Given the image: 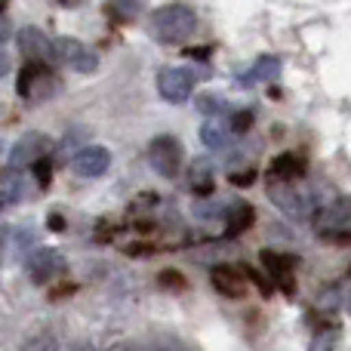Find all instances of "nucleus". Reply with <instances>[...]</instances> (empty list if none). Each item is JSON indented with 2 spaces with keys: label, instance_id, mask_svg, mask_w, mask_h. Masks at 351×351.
Returning <instances> with one entry per match:
<instances>
[{
  "label": "nucleus",
  "instance_id": "nucleus-17",
  "mask_svg": "<svg viewBox=\"0 0 351 351\" xmlns=\"http://www.w3.org/2000/svg\"><path fill=\"white\" fill-rule=\"evenodd\" d=\"M200 139H204V145L210 148V152H222V148L231 142V133L213 117V121H206L204 127H200Z\"/></svg>",
  "mask_w": 351,
  "mask_h": 351
},
{
  "label": "nucleus",
  "instance_id": "nucleus-1",
  "mask_svg": "<svg viewBox=\"0 0 351 351\" xmlns=\"http://www.w3.org/2000/svg\"><path fill=\"white\" fill-rule=\"evenodd\" d=\"M194 31H197V12L188 3H167L154 10L148 19V34L158 43H167V47L185 43Z\"/></svg>",
  "mask_w": 351,
  "mask_h": 351
},
{
  "label": "nucleus",
  "instance_id": "nucleus-32",
  "mask_svg": "<svg viewBox=\"0 0 351 351\" xmlns=\"http://www.w3.org/2000/svg\"><path fill=\"white\" fill-rule=\"evenodd\" d=\"M253 179H256V173H241V176L231 173V182H234V185H247V182H253Z\"/></svg>",
  "mask_w": 351,
  "mask_h": 351
},
{
  "label": "nucleus",
  "instance_id": "nucleus-12",
  "mask_svg": "<svg viewBox=\"0 0 351 351\" xmlns=\"http://www.w3.org/2000/svg\"><path fill=\"white\" fill-rule=\"evenodd\" d=\"M210 280H213V287L228 299H241L243 293H247V280H243V274L231 265H216L210 271Z\"/></svg>",
  "mask_w": 351,
  "mask_h": 351
},
{
  "label": "nucleus",
  "instance_id": "nucleus-18",
  "mask_svg": "<svg viewBox=\"0 0 351 351\" xmlns=\"http://www.w3.org/2000/svg\"><path fill=\"white\" fill-rule=\"evenodd\" d=\"M19 351H59V336L53 330H40V333L28 336Z\"/></svg>",
  "mask_w": 351,
  "mask_h": 351
},
{
  "label": "nucleus",
  "instance_id": "nucleus-29",
  "mask_svg": "<svg viewBox=\"0 0 351 351\" xmlns=\"http://www.w3.org/2000/svg\"><path fill=\"white\" fill-rule=\"evenodd\" d=\"M47 225H49V231H65V216L62 213H49Z\"/></svg>",
  "mask_w": 351,
  "mask_h": 351
},
{
  "label": "nucleus",
  "instance_id": "nucleus-6",
  "mask_svg": "<svg viewBox=\"0 0 351 351\" xmlns=\"http://www.w3.org/2000/svg\"><path fill=\"white\" fill-rule=\"evenodd\" d=\"M53 53H56V62H62V65H71L74 71L93 74L99 68V56L93 53L86 43L74 40V37H59V40H53Z\"/></svg>",
  "mask_w": 351,
  "mask_h": 351
},
{
  "label": "nucleus",
  "instance_id": "nucleus-9",
  "mask_svg": "<svg viewBox=\"0 0 351 351\" xmlns=\"http://www.w3.org/2000/svg\"><path fill=\"white\" fill-rule=\"evenodd\" d=\"M49 139L43 133H28L10 148V167H34L37 160H47Z\"/></svg>",
  "mask_w": 351,
  "mask_h": 351
},
{
  "label": "nucleus",
  "instance_id": "nucleus-25",
  "mask_svg": "<svg viewBox=\"0 0 351 351\" xmlns=\"http://www.w3.org/2000/svg\"><path fill=\"white\" fill-rule=\"evenodd\" d=\"M250 127H253V111H237V114L231 117V130H234V133H247Z\"/></svg>",
  "mask_w": 351,
  "mask_h": 351
},
{
  "label": "nucleus",
  "instance_id": "nucleus-27",
  "mask_svg": "<svg viewBox=\"0 0 351 351\" xmlns=\"http://www.w3.org/2000/svg\"><path fill=\"white\" fill-rule=\"evenodd\" d=\"M247 278H250V280H253V284H256V287H259V290H262V293H265V296H268V293H271V284H268V280H265V278H262V274H259V271H247Z\"/></svg>",
  "mask_w": 351,
  "mask_h": 351
},
{
  "label": "nucleus",
  "instance_id": "nucleus-35",
  "mask_svg": "<svg viewBox=\"0 0 351 351\" xmlns=\"http://www.w3.org/2000/svg\"><path fill=\"white\" fill-rule=\"evenodd\" d=\"M68 351H96V348H93L90 342H74V346L68 348Z\"/></svg>",
  "mask_w": 351,
  "mask_h": 351
},
{
  "label": "nucleus",
  "instance_id": "nucleus-4",
  "mask_svg": "<svg viewBox=\"0 0 351 351\" xmlns=\"http://www.w3.org/2000/svg\"><path fill=\"white\" fill-rule=\"evenodd\" d=\"M148 160H152L158 176L176 179V176L182 173V164H185V152H182L176 136H158V139L152 142V148H148Z\"/></svg>",
  "mask_w": 351,
  "mask_h": 351
},
{
  "label": "nucleus",
  "instance_id": "nucleus-7",
  "mask_svg": "<svg viewBox=\"0 0 351 351\" xmlns=\"http://www.w3.org/2000/svg\"><path fill=\"white\" fill-rule=\"evenodd\" d=\"M16 47H19V53H22L25 59L37 62V65H49V62H56L53 40H49V37L43 34L40 28H34V25H25V28H19Z\"/></svg>",
  "mask_w": 351,
  "mask_h": 351
},
{
  "label": "nucleus",
  "instance_id": "nucleus-3",
  "mask_svg": "<svg viewBox=\"0 0 351 351\" xmlns=\"http://www.w3.org/2000/svg\"><path fill=\"white\" fill-rule=\"evenodd\" d=\"M268 197L274 200L278 210H284L293 219H311L317 213V197L302 188H296L293 182H268Z\"/></svg>",
  "mask_w": 351,
  "mask_h": 351
},
{
  "label": "nucleus",
  "instance_id": "nucleus-26",
  "mask_svg": "<svg viewBox=\"0 0 351 351\" xmlns=\"http://www.w3.org/2000/svg\"><path fill=\"white\" fill-rule=\"evenodd\" d=\"M34 179L47 188L49 179H53V164H49V160H37V164H34Z\"/></svg>",
  "mask_w": 351,
  "mask_h": 351
},
{
  "label": "nucleus",
  "instance_id": "nucleus-15",
  "mask_svg": "<svg viewBox=\"0 0 351 351\" xmlns=\"http://www.w3.org/2000/svg\"><path fill=\"white\" fill-rule=\"evenodd\" d=\"M280 74V59L278 56H259L253 62L247 74H243V84H259V80H274Z\"/></svg>",
  "mask_w": 351,
  "mask_h": 351
},
{
  "label": "nucleus",
  "instance_id": "nucleus-8",
  "mask_svg": "<svg viewBox=\"0 0 351 351\" xmlns=\"http://www.w3.org/2000/svg\"><path fill=\"white\" fill-rule=\"evenodd\" d=\"M65 271V256L53 247H43V250H34L28 256V278L34 284H49L53 278Z\"/></svg>",
  "mask_w": 351,
  "mask_h": 351
},
{
  "label": "nucleus",
  "instance_id": "nucleus-33",
  "mask_svg": "<svg viewBox=\"0 0 351 351\" xmlns=\"http://www.w3.org/2000/svg\"><path fill=\"white\" fill-rule=\"evenodd\" d=\"M6 71H10V56H6V49L0 47V77H3Z\"/></svg>",
  "mask_w": 351,
  "mask_h": 351
},
{
  "label": "nucleus",
  "instance_id": "nucleus-23",
  "mask_svg": "<svg viewBox=\"0 0 351 351\" xmlns=\"http://www.w3.org/2000/svg\"><path fill=\"white\" fill-rule=\"evenodd\" d=\"M191 188H194V194H200V197L213 194V173H210V167H197V170L191 173Z\"/></svg>",
  "mask_w": 351,
  "mask_h": 351
},
{
  "label": "nucleus",
  "instance_id": "nucleus-31",
  "mask_svg": "<svg viewBox=\"0 0 351 351\" xmlns=\"http://www.w3.org/2000/svg\"><path fill=\"white\" fill-rule=\"evenodd\" d=\"M127 253L130 256H148V253H152V247H145V243H130Z\"/></svg>",
  "mask_w": 351,
  "mask_h": 351
},
{
  "label": "nucleus",
  "instance_id": "nucleus-30",
  "mask_svg": "<svg viewBox=\"0 0 351 351\" xmlns=\"http://www.w3.org/2000/svg\"><path fill=\"white\" fill-rule=\"evenodd\" d=\"M105 351H142V346H136V342H130V339H121V342H114V346H108Z\"/></svg>",
  "mask_w": 351,
  "mask_h": 351
},
{
  "label": "nucleus",
  "instance_id": "nucleus-22",
  "mask_svg": "<svg viewBox=\"0 0 351 351\" xmlns=\"http://www.w3.org/2000/svg\"><path fill=\"white\" fill-rule=\"evenodd\" d=\"M142 351H194L191 346H185L182 339H173V336H158V339L145 342Z\"/></svg>",
  "mask_w": 351,
  "mask_h": 351
},
{
  "label": "nucleus",
  "instance_id": "nucleus-14",
  "mask_svg": "<svg viewBox=\"0 0 351 351\" xmlns=\"http://www.w3.org/2000/svg\"><path fill=\"white\" fill-rule=\"evenodd\" d=\"M25 194V176L16 167H3L0 170V206L19 204Z\"/></svg>",
  "mask_w": 351,
  "mask_h": 351
},
{
  "label": "nucleus",
  "instance_id": "nucleus-37",
  "mask_svg": "<svg viewBox=\"0 0 351 351\" xmlns=\"http://www.w3.org/2000/svg\"><path fill=\"white\" fill-rule=\"evenodd\" d=\"M6 3H10V0H0V12H3V10H6Z\"/></svg>",
  "mask_w": 351,
  "mask_h": 351
},
{
  "label": "nucleus",
  "instance_id": "nucleus-2",
  "mask_svg": "<svg viewBox=\"0 0 351 351\" xmlns=\"http://www.w3.org/2000/svg\"><path fill=\"white\" fill-rule=\"evenodd\" d=\"M311 228L327 243H348L351 241V197H333L330 204L317 206L311 216Z\"/></svg>",
  "mask_w": 351,
  "mask_h": 351
},
{
  "label": "nucleus",
  "instance_id": "nucleus-5",
  "mask_svg": "<svg viewBox=\"0 0 351 351\" xmlns=\"http://www.w3.org/2000/svg\"><path fill=\"white\" fill-rule=\"evenodd\" d=\"M197 77L200 74L194 71V68H164V71L158 74L160 99H167V102H173V105H182L188 96H191Z\"/></svg>",
  "mask_w": 351,
  "mask_h": 351
},
{
  "label": "nucleus",
  "instance_id": "nucleus-13",
  "mask_svg": "<svg viewBox=\"0 0 351 351\" xmlns=\"http://www.w3.org/2000/svg\"><path fill=\"white\" fill-rule=\"evenodd\" d=\"M305 173H308V164L299 154H280V158H274L268 182H299Z\"/></svg>",
  "mask_w": 351,
  "mask_h": 351
},
{
  "label": "nucleus",
  "instance_id": "nucleus-28",
  "mask_svg": "<svg viewBox=\"0 0 351 351\" xmlns=\"http://www.w3.org/2000/svg\"><path fill=\"white\" fill-rule=\"evenodd\" d=\"M219 108H222V99H216V96H204V99H200V111H210V114H213V111H219Z\"/></svg>",
  "mask_w": 351,
  "mask_h": 351
},
{
  "label": "nucleus",
  "instance_id": "nucleus-21",
  "mask_svg": "<svg viewBox=\"0 0 351 351\" xmlns=\"http://www.w3.org/2000/svg\"><path fill=\"white\" fill-rule=\"evenodd\" d=\"M336 342H339V333L333 327L330 330H317L308 342V351H336Z\"/></svg>",
  "mask_w": 351,
  "mask_h": 351
},
{
  "label": "nucleus",
  "instance_id": "nucleus-19",
  "mask_svg": "<svg viewBox=\"0 0 351 351\" xmlns=\"http://www.w3.org/2000/svg\"><path fill=\"white\" fill-rule=\"evenodd\" d=\"M47 65H37V62H28V65L19 71V80H16V90H19V96L22 99H31V90H34V84H37V77H40V71Z\"/></svg>",
  "mask_w": 351,
  "mask_h": 351
},
{
  "label": "nucleus",
  "instance_id": "nucleus-36",
  "mask_svg": "<svg viewBox=\"0 0 351 351\" xmlns=\"http://www.w3.org/2000/svg\"><path fill=\"white\" fill-rule=\"evenodd\" d=\"M59 3H62V6H80L84 0H59Z\"/></svg>",
  "mask_w": 351,
  "mask_h": 351
},
{
  "label": "nucleus",
  "instance_id": "nucleus-24",
  "mask_svg": "<svg viewBox=\"0 0 351 351\" xmlns=\"http://www.w3.org/2000/svg\"><path fill=\"white\" fill-rule=\"evenodd\" d=\"M158 284L164 287V290L182 293V290L188 287V280H185V274H179L176 268H167V271H160V274H158Z\"/></svg>",
  "mask_w": 351,
  "mask_h": 351
},
{
  "label": "nucleus",
  "instance_id": "nucleus-16",
  "mask_svg": "<svg viewBox=\"0 0 351 351\" xmlns=\"http://www.w3.org/2000/svg\"><path fill=\"white\" fill-rule=\"evenodd\" d=\"M253 222H256L253 206H250V204H237L234 210L228 213V225H225V234H228V237H237V234H243V231H247Z\"/></svg>",
  "mask_w": 351,
  "mask_h": 351
},
{
  "label": "nucleus",
  "instance_id": "nucleus-34",
  "mask_svg": "<svg viewBox=\"0 0 351 351\" xmlns=\"http://www.w3.org/2000/svg\"><path fill=\"white\" fill-rule=\"evenodd\" d=\"M10 37V22H6L3 16H0V47H3V40Z\"/></svg>",
  "mask_w": 351,
  "mask_h": 351
},
{
  "label": "nucleus",
  "instance_id": "nucleus-10",
  "mask_svg": "<svg viewBox=\"0 0 351 351\" xmlns=\"http://www.w3.org/2000/svg\"><path fill=\"white\" fill-rule=\"evenodd\" d=\"M108 167H111V152H108V148H102V145L80 148V152L74 154V160H71V170L77 176H86V179L102 176Z\"/></svg>",
  "mask_w": 351,
  "mask_h": 351
},
{
  "label": "nucleus",
  "instance_id": "nucleus-20",
  "mask_svg": "<svg viewBox=\"0 0 351 351\" xmlns=\"http://www.w3.org/2000/svg\"><path fill=\"white\" fill-rule=\"evenodd\" d=\"M105 6L121 22H130V19H136L142 12V0H105Z\"/></svg>",
  "mask_w": 351,
  "mask_h": 351
},
{
  "label": "nucleus",
  "instance_id": "nucleus-11",
  "mask_svg": "<svg viewBox=\"0 0 351 351\" xmlns=\"http://www.w3.org/2000/svg\"><path fill=\"white\" fill-rule=\"evenodd\" d=\"M259 259H262V265L268 268V274L274 278V284H278L287 296H293V293H296V280H293V265H296V259L280 256V253H274V250H262Z\"/></svg>",
  "mask_w": 351,
  "mask_h": 351
}]
</instances>
